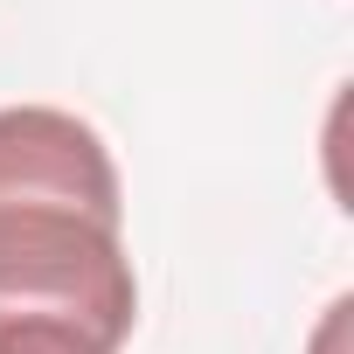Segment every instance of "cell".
Listing matches in <instances>:
<instances>
[{"instance_id":"1","label":"cell","mask_w":354,"mask_h":354,"mask_svg":"<svg viewBox=\"0 0 354 354\" xmlns=\"http://www.w3.org/2000/svg\"><path fill=\"white\" fill-rule=\"evenodd\" d=\"M118 216V167L77 111H0V319H63L118 347L139 319Z\"/></svg>"},{"instance_id":"2","label":"cell","mask_w":354,"mask_h":354,"mask_svg":"<svg viewBox=\"0 0 354 354\" xmlns=\"http://www.w3.org/2000/svg\"><path fill=\"white\" fill-rule=\"evenodd\" d=\"M0 354H118L63 319H0Z\"/></svg>"}]
</instances>
